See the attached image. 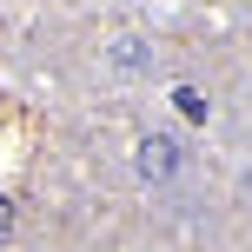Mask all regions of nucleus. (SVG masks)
<instances>
[{"instance_id": "f257e3e1", "label": "nucleus", "mask_w": 252, "mask_h": 252, "mask_svg": "<svg viewBox=\"0 0 252 252\" xmlns=\"http://www.w3.org/2000/svg\"><path fill=\"white\" fill-rule=\"evenodd\" d=\"M139 179H173V166H179V146H173V139H159V133H153V139H139Z\"/></svg>"}, {"instance_id": "f03ea898", "label": "nucleus", "mask_w": 252, "mask_h": 252, "mask_svg": "<svg viewBox=\"0 0 252 252\" xmlns=\"http://www.w3.org/2000/svg\"><path fill=\"white\" fill-rule=\"evenodd\" d=\"M173 100H179V113H186V120H206V93H199V87H179Z\"/></svg>"}, {"instance_id": "7ed1b4c3", "label": "nucleus", "mask_w": 252, "mask_h": 252, "mask_svg": "<svg viewBox=\"0 0 252 252\" xmlns=\"http://www.w3.org/2000/svg\"><path fill=\"white\" fill-rule=\"evenodd\" d=\"M7 232H13V206L0 199V239H7Z\"/></svg>"}]
</instances>
